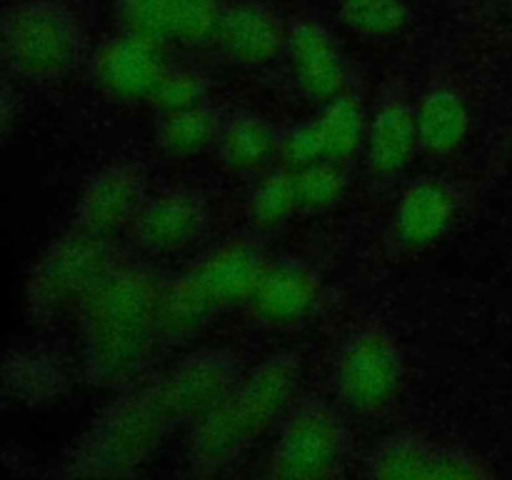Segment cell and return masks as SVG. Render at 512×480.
Wrapping results in <instances>:
<instances>
[{"instance_id":"6da1fadb","label":"cell","mask_w":512,"mask_h":480,"mask_svg":"<svg viewBox=\"0 0 512 480\" xmlns=\"http://www.w3.org/2000/svg\"><path fill=\"white\" fill-rule=\"evenodd\" d=\"M163 280L155 260L123 248L80 305V373L95 390L115 393L150 373L163 350Z\"/></svg>"},{"instance_id":"7a4b0ae2","label":"cell","mask_w":512,"mask_h":480,"mask_svg":"<svg viewBox=\"0 0 512 480\" xmlns=\"http://www.w3.org/2000/svg\"><path fill=\"white\" fill-rule=\"evenodd\" d=\"M305 358L280 348L248 365L235 388L213 410L185 428V468L213 478L235 468L260 440L273 435L280 418L303 390Z\"/></svg>"},{"instance_id":"3957f363","label":"cell","mask_w":512,"mask_h":480,"mask_svg":"<svg viewBox=\"0 0 512 480\" xmlns=\"http://www.w3.org/2000/svg\"><path fill=\"white\" fill-rule=\"evenodd\" d=\"M270 258L265 235L240 228L200 250L183 270L165 275L160 293L163 350L190 343L220 315L243 310Z\"/></svg>"},{"instance_id":"277c9868","label":"cell","mask_w":512,"mask_h":480,"mask_svg":"<svg viewBox=\"0 0 512 480\" xmlns=\"http://www.w3.org/2000/svg\"><path fill=\"white\" fill-rule=\"evenodd\" d=\"M158 375L115 390L63 460L70 478H130L158 455L178 430Z\"/></svg>"},{"instance_id":"5b68a950","label":"cell","mask_w":512,"mask_h":480,"mask_svg":"<svg viewBox=\"0 0 512 480\" xmlns=\"http://www.w3.org/2000/svg\"><path fill=\"white\" fill-rule=\"evenodd\" d=\"M408 385V355L378 315H360L340 333L330 358V395L353 420H380Z\"/></svg>"},{"instance_id":"8992f818","label":"cell","mask_w":512,"mask_h":480,"mask_svg":"<svg viewBox=\"0 0 512 480\" xmlns=\"http://www.w3.org/2000/svg\"><path fill=\"white\" fill-rule=\"evenodd\" d=\"M355 463L353 418L333 395L300 390L273 430L265 475L275 480H333Z\"/></svg>"},{"instance_id":"52a82bcc","label":"cell","mask_w":512,"mask_h":480,"mask_svg":"<svg viewBox=\"0 0 512 480\" xmlns=\"http://www.w3.org/2000/svg\"><path fill=\"white\" fill-rule=\"evenodd\" d=\"M85 55L88 28L73 0H18L0 18V58L25 83H60Z\"/></svg>"},{"instance_id":"ba28073f","label":"cell","mask_w":512,"mask_h":480,"mask_svg":"<svg viewBox=\"0 0 512 480\" xmlns=\"http://www.w3.org/2000/svg\"><path fill=\"white\" fill-rule=\"evenodd\" d=\"M123 245L68 225L38 255L25 283V310L35 325H55L78 315Z\"/></svg>"},{"instance_id":"9c48e42d","label":"cell","mask_w":512,"mask_h":480,"mask_svg":"<svg viewBox=\"0 0 512 480\" xmlns=\"http://www.w3.org/2000/svg\"><path fill=\"white\" fill-rule=\"evenodd\" d=\"M475 200L470 180L450 173H420L403 185L380 240L390 265L410 263L438 248L468 215Z\"/></svg>"},{"instance_id":"30bf717a","label":"cell","mask_w":512,"mask_h":480,"mask_svg":"<svg viewBox=\"0 0 512 480\" xmlns=\"http://www.w3.org/2000/svg\"><path fill=\"white\" fill-rule=\"evenodd\" d=\"M360 473L373 480H493L500 470L463 440L395 430L365 453Z\"/></svg>"},{"instance_id":"8fae6325","label":"cell","mask_w":512,"mask_h":480,"mask_svg":"<svg viewBox=\"0 0 512 480\" xmlns=\"http://www.w3.org/2000/svg\"><path fill=\"white\" fill-rule=\"evenodd\" d=\"M210 225V195L198 185L175 183L150 190L125 238L133 253L160 260L193 250L210 233Z\"/></svg>"},{"instance_id":"7c38bea8","label":"cell","mask_w":512,"mask_h":480,"mask_svg":"<svg viewBox=\"0 0 512 480\" xmlns=\"http://www.w3.org/2000/svg\"><path fill=\"white\" fill-rule=\"evenodd\" d=\"M420 155L415 95L403 78L380 88L370 105L363 143L365 173L373 188L385 190L398 183Z\"/></svg>"},{"instance_id":"4fadbf2b","label":"cell","mask_w":512,"mask_h":480,"mask_svg":"<svg viewBox=\"0 0 512 480\" xmlns=\"http://www.w3.org/2000/svg\"><path fill=\"white\" fill-rule=\"evenodd\" d=\"M245 368L248 363L240 350L228 345H203L188 350L155 375L178 425L190 428L235 388Z\"/></svg>"},{"instance_id":"5bb4252c","label":"cell","mask_w":512,"mask_h":480,"mask_svg":"<svg viewBox=\"0 0 512 480\" xmlns=\"http://www.w3.org/2000/svg\"><path fill=\"white\" fill-rule=\"evenodd\" d=\"M148 193L150 175L140 160H108L85 178L70 225L90 235L118 240L128 233Z\"/></svg>"},{"instance_id":"9a60e30c","label":"cell","mask_w":512,"mask_h":480,"mask_svg":"<svg viewBox=\"0 0 512 480\" xmlns=\"http://www.w3.org/2000/svg\"><path fill=\"white\" fill-rule=\"evenodd\" d=\"M325 300V275L318 265L300 255H273L243 305L250 323L258 328L283 330L305 323L320 310Z\"/></svg>"},{"instance_id":"2e32d148","label":"cell","mask_w":512,"mask_h":480,"mask_svg":"<svg viewBox=\"0 0 512 480\" xmlns=\"http://www.w3.org/2000/svg\"><path fill=\"white\" fill-rule=\"evenodd\" d=\"M168 63L165 45L120 28L90 50L88 75L93 88L113 103H145Z\"/></svg>"},{"instance_id":"e0dca14e","label":"cell","mask_w":512,"mask_h":480,"mask_svg":"<svg viewBox=\"0 0 512 480\" xmlns=\"http://www.w3.org/2000/svg\"><path fill=\"white\" fill-rule=\"evenodd\" d=\"M283 58L293 83L310 103L323 105L353 85L348 60L333 30L318 18L295 15L288 25Z\"/></svg>"},{"instance_id":"ac0fdd59","label":"cell","mask_w":512,"mask_h":480,"mask_svg":"<svg viewBox=\"0 0 512 480\" xmlns=\"http://www.w3.org/2000/svg\"><path fill=\"white\" fill-rule=\"evenodd\" d=\"M290 18L263 0H228L210 45L235 68H263L285 53Z\"/></svg>"},{"instance_id":"d6986e66","label":"cell","mask_w":512,"mask_h":480,"mask_svg":"<svg viewBox=\"0 0 512 480\" xmlns=\"http://www.w3.org/2000/svg\"><path fill=\"white\" fill-rule=\"evenodd\" d=\"M228 0H115L120 28L145 35L165 48L210 45Z\"/></svg>"},{"instance_id":"ffe728a7","label":"cell","mask_w":512,"mask_h":480,"mask_svg":"<svg viewBox=\"0 0 512 480\" xmlns=\"http://www.w3.org/2000/svg\"><path fill=\"white\" fill-rule=\"evenodd\" d=\"M420 155L433 163L458 158L473 135V100L455 78L430 80L415 98Z\"/></svg>"},{"instance_id":"44dd1931","label":"cell","mask_w":512,"mask_h":480,"mask_svg":"<svg viewBox=\"0 0 512 480\" xmlns=\"http://www.w3.org/2000/svg\"><path fill=\"white\" fill-rule=\"evenodd\" d=\"M278 135L273 123L258 110H228L213 145L215 158L228 173H260L278 158Z\"/></svg>"},{"instance_id":"7402d4cb","label":"cell","mask_w":512,"mask_h":480,"mask_svg":"<svg viewBox=\"0 0 512 480\" xmlns=\"http://www.w3.org/2000/svg\"><path fill=\"white\" fill-rule=\"evenodd\" d=\"M225 110H220L213 100L193 105V108L175 110V113L158 115L153 130V143L160 155L170 160L195 158L215 145L223 125Z\"/></svg>"},{"instance_id":"603a6c76","label":"cell","mask_w":512,"mask_h":480,"mask_svg":"<svg viewBox=\"0 0 512 480\" xmlns=\"http://www.w3.org/2000/svg\"><path fill=\"white\" fill-rule=\"evenodd\" d=\"M368 113L370 105L365 103V95L355 85L320 105L313 118L323 140L325 158L348 163L355 155L363 153Z\"/></svg>"},{"instance_id":"cb8c5ba5","label":"cell","mask_w":512,"mask_h":480,"mask_svg":"<svg viewBox=\"0 0 512 480\" xmlns=\"http://www.w3.org/2000/svg\"><path fill=\"white\" fill-rule=\"evenodd\" d=\"M245 228L260 235H270L298 218V198H295L293 170L283 163L268 165L260 170L250 185L243 203Z\"/></svg>"},{"instance_id":"d4e9b609","label":"cell","mask_w":512,"mask_h":480,"mask_svg":"<svg viewBox=\"0 0 512 480\" xmlns=\"http://www.w3.org/2000/svg\"><path fill=\"white\" fill-rule=\"evenodd\" d=\"M68 365L50 350H23L3 365L0 388L20 403H45L68 388Z\"/></svg>"},{"instance_id":"484cf974","label":"cell","mask_w":512,"mask_h":480,"mask_svg":"<svg viewBox=\"0 0 512 480\" xmlns=\"http://www.w3.org/2000/svg\"><path fill=\"white\" fill-rule=\"evenodd\" d=\"M298 215H320L333 210L348 193V163L318 160L293 170Z\"/></svg>"},{"instance_id":"4316f807","label":"cell","mask_w":512,"mask_h":480,"mask_svg":"<svg viewBox=\"0 0 512 480\" xmlns=\"http://www.w3.org/2000/svg\"><path fill=\"white\" fill-rule=\"evenodd\" d=\"M338 18L350 33L370 40H388L410 25L408 0H338Z\"/></svg>"},{"instance_id":"83f0119b","label":"cell","mask_w":512,"mask_h":480,"mask_svg":"<svg viewBox=\"0 0 512 480\" xmlns=\"http://www.w3.org/2000/svg\"><path fill=\"white\" fill-rule=\"evenodd\" d=\"M210 100V78L193 65L168 63L160 78L155 80L145 105L155 113H175V110L193 108Z\"/></svg>"},{"instance_id":"f1b7e54d","label":"cell","mask_w":512,"mask_h":480,"mask_svg":"<svg viewBox=\"0 0 512 480\" xmlns=\"http://www.w3.org/2000/svg\"><path fill=\"white\" fill-rule=\"evenodd\" d=\"M275 160L288 165L290 170L318 163V160H328L313 115L303 118L300 123H293L278 135V158Z\"/></svg>"},{"instance_id":"f546056e","label":"cell","mask_w":512,"mask_h":480,"mask_svg":"<svg viewBox=\"0 0 512 480\" xmlns=\"http://www.w3.org/2000/svg\"><path fill=\"white\" fill-rule=\"evenodd\" d=\"M18 95L0 83V143L13 133L15 123H18Z\"/></svg>"},{"instance_id":"4dcf8cb0","label":"cell","mask_w":512,"mask_h":480,"mask_svg":"<svg viewBox=\"0 0 512 480\" xmlns=\"http://www.w3.org/2000/svg\"><path fill=\"white\" fill-rule=\"evenodd\" d=\"M508 163H512V123L503 133V138H500L498 148H495V160H493V165H500V168Z\"/></svg>"},{"instance_id":"1f68e13d","label":"cell","mask_w":512,"mask_h":480,"mask_svg":"<svg viewBox=\"0 0 512 480\" xmlns=\"http://www.w3.org/2000/svg\"><path fill=\"white\" fill-rule=\"evenodd\" d=\"M503 3H512V0H503Z\"/></svg>"}]
</instances>
